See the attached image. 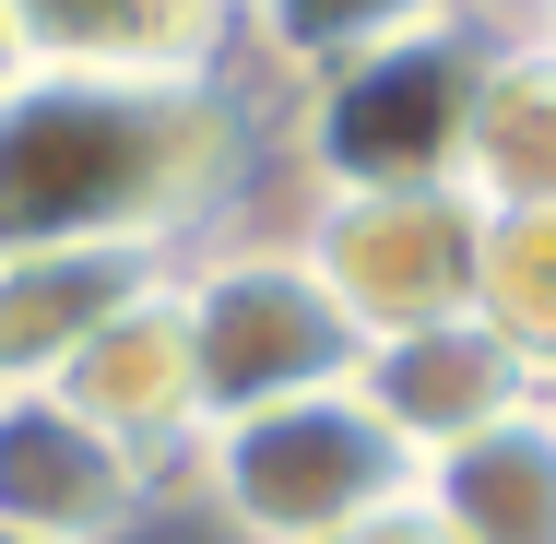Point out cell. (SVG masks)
<instances>
[{
	"label": "cell",
	"instance_id": "cell-1",
	"mask_svg": "<svg viewBox=\"0 0 556 544\" xmlns=\"http://www.w3.org/2000/svg\"><path fill=\"white\" fill-rule=\"evenodd\" d=\"M285 166V96L237 72H60L36 60L0 96V261L12 249H118L190 261L261 225Z\"/></svg>",
	"mask_w": 556,
	"mask_h": 544
},
{
	"label": "cell",
	"instance_id": "cell-2",
	"mask_svg": "<svg viewBox=\"0 0 556 544\" xmlns=\"http://www.w3.org/2000/svg\"><path fill=\"white\" fill-rule=\"evenodd\" d=\"M415 473L427 461L343 379V391H296V403L202 427L190 461H178V509H202L225 544H332L355 521H379V509H403Z\"/></svg>",
	"mask_w": 556,
	"mask_h": 544
},
{
	"label": "cell",
	"instance_id": "cell-3",
	"mask_svg": "<svg viewBox=\"0 0 556 544\" xmlns=\"http://www.w3.org/2000/svg\"><path fill=\"white\" fill-rule=\"evenodd\" d=\"M178 320H190V367H202V427L296 403V391H343L367 367V343L320 296V273L285 249V225H237L214 249H190L178 273Z\"/></svg>",
	"mask_w": 556,
	"mask_h": 544
},
{
	"label": "cell",
	"instance_id": "cell-4",
	"mask_svg": "<svg viewBox=\"0 0 556 544\" xmlns=\"http://www.w3.org/2000/svg\"><path fill=\"white\" fill-rule=\"evenodd\" d=\"M473 84H485V60L450 24L391 36L285 96V178L296 190H450Z\"/></svg>",
	"mask_w": 556,
	"mask_h": 544
},
{
	"label": "cell",
	"instance_id": "cell-5",
	"mask_svg": "<svg viewBox=\"0 0 556 544\" xmlns=\"http://www.w3.org/2000/svg\"><path fill=\"white\" fill-rule=\"evenodd\" d=\"M285 249L320 273L355 343H403V331L473 320V249L485 214L462 190H296Z\"/></svg>",
	"mask_w": 556,
	"mask_h": 544
},
{
	"label": "cell",
	"instance_id": "cell-6",
	"mask_svg": "<svg viewBox=\"0 0 556 544\" xmlns=\"http://www.w3.org/2000/svg\"><path fill=\"white\" fill-rule=\"evenodd\" d=\"M178 485L96 438L60 391H0V533L24 544H130Z\"/></svg>",
	"mask_w": 556,
	"mask_h": 544
},
{
	"label": "cell",
	"instance_id": "cell-7",
	"mask_svg": "<svg viewBox=\"0 0 556 544\" xmlns=\"http://www.w3.org/2000/svg\"><path fill=\"white\" fill-rule=\"evenodd\" d=\"M60 403L96 438H118L142 473L178 485L190 438H202V367H190V320H178V284H142L72 367H60Z\"/></svg>",
	"mask_w": 556,
	"mask_h": 544
},
{
	"label": "cell",
	"instance_id": "cell-8",
	"mask_svg": "<svg viewBox=\"0 0 556 544\" xmlns=\"http://www.w3.org/2000/svg\"><path fill=\"white\" fill-rule=\"evenodd\" d=\"M355 391L379 403V427L403 438L415 461H439V450H462V438H485L497 415H521L545 379H533L485 320H439V331H403V343H367Z\"/></svg>",
	"mask_w": 556,
	"mask_h": 544
},
{
	"label": "cell",
	"instance_id": "cell-9",
	"mask_svg": "<svg viewBox=\"0 0 556 544\" xmlns=\"http://www.w3.org/2000/svg\"><path fill=\"white\" fill-rule=\"evenodd\" d=\"M178 261H118V249H12L0 261V391H60V367L96 331L166 284Z\"/></svg>",
	"mask_w": 556,
	"mask_h": 544
},
{
	"label": "cell",
	"instance_id": "cell-10",
	"mask_svg": "<svg viewBox=\"0 0 556 544\" xmlns=\"http://www.w3.org/2000/svg\"><path fill=\"white\" fill-rule=\"evenodd\" d=\"M415 509L450 544H556V391H533L485 438L439 450L415 473Z\"/></svg>",
	"mask_w": 556,
	"mask_h": 544
},
{
	"label": "cell",
	"instance_id": "cell-11",
	"mask_svg": "<svg viewBox=\"0 0 556 544\" xmlns=\"http://www.w3.org/2000/svg\"><path fill=\"white\" fill-rule=\"evenodd\" d=\"M60 72H237V0H12Z\"/></svg>",
	"mask_w": 556,
	"mask_h": 544
},
{
	"label": "cell",
	"instance_id": "cell-12",
	"mask_svg": "<svg viewBox=\"0 0 556 544\" xmlns=\"http://www.w3.org/2000/svg\"><path fill=\"white\" fill-rule=\"evenodd\" d=\"M450 190H462L473 214H556V48L485 60V84H473V107H462Z\"/></svg>",
	"mask_w": 556,
	"mask_h": 544
},
{
	"label": "cell",
	"instance_id": "cell-13",
	"mask_svg": "<svg viewBox=\"0 0 556 544\" xmlns=\"http://www.w3.org/2000/svg\"><path fill=\"white\" fill-rule=\"evenodd\" d=\"M439 12L450 0H237V60L273 96H296V84H320L343 60L391 48V36H427Z\"/></svg>",
	"mask_w": 556,
	"mask_h": 544
},
{
	"label": "cell",
	"instance_id": "cell-14",
	"mask_svg": "<svg viewBox=\"0 0 556 544\" xmlns=\"http://www.w3.org/2000/svg\"><path fill=\"white\" fill-rule=\"evenodd\" d=\"M473 320L556 391V214H485V249H473Z\"/></svg>",
	"mask_w": 556,
	"mask_h": 544
},
{
	"label": "cell",
	"instance_id": "cell-15",
	"mask_svg": "<svg viewBox=\"0 0 556 544\" xmlns=\"http://www.w3.org/2000/svg\"><path fill=\"white\" fill-rule=\"evenodd\" d=\"M332 544H450V533L415 509V497H403V509H379V521H355V533H332Z\"/></svg>",
	"mask_w": 556,
	"mask_h": 544
},
{
	"label": "cell",
	"instance_id": "cell-16",
	"mask_svg": "<svg viewBox=\"0 0 556 544\" xmlns=\"http://www.w3.org/2000/svg\"><path fill=\"white\" fill-rule=\"evenodd\" d=\"M24 72H36V48H24V24H12V0H0V96H12Z\"/></svg>",
	"mask_w": 556,
	"mask_h": 544
},
{
	"label": "cell",
	"instance_id": "cell-17",
	"mask_svg": "<svg viewBox=\"0 0 556 544\" xmlns=\"http://www.w3.org/2000/svg\"><path fill=\"white\" fill-rule=\"evenodd\" d=\"M0 544H24V533H0Z\"/></svg>",
	"mask_w": 556,
	"mask_h": 544
}]
</instances>
